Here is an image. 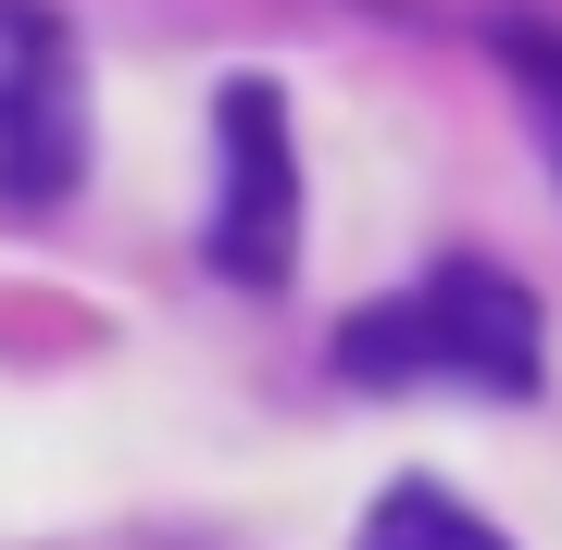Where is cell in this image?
Wrapping results in <instances>:
<instances>
[{
    "mask_svg": "<svg viewBox=\"0 0 562 550\" xmlns=\"http://www.w3.org/2000/svg\"><path fill=\"white\" fill-rule=\"evenodd\" d=\"M88 176V76L50 0H0V201L50 213Z\"/></svg>",
    "mask_w": 562,
    "mask_h": 550,
    "instance_id": "2",
    "label": "cell"
},
{
    "mask_svg": "<svg viewBox=\"0 0 562 550\" xmlns=\"http://www.w3.org/2000/svg\"><path fill=\"white\" fill-rule=\"evenodd\" d=\"M362 538L375 550H487V513H462L450 489H425V475H401L375 513H362Z\"/></svg>",
    "mask_w": 562,
    "mask_h": 550,
    "instance_id": "4",
    "label": "cell"
},
{
    "mask_svg": "<svg viewBox=\"0 0 562 550\" xmlns=\"http://www.w3.org/2000/svg\"><path fill=\"white\" fill-rule=\"evenodd\" d=\"M213 138H225L213 263L238 276V288H276L288 263H301V150H288L276 88H262V76H238V88H225V113H213Z\"/></svg>",
    "mask_w": 562,
    "mask_h": 550,
    "instance_id": "3",
    "label": "cell"
},
{
    "mask_svg": "<svg viewBox=\"0 0 562 550\" xmlns=\"http://www.w3.org/2000/svg\"><path fill=\"white\" fill-rule=\"evenodd\" d=\"M338 375L387 388V375H462L487 401H525L538 388V301L501 263H438L425 288L375 301L362 326H338Z\"/></svg>",
    "mask_w": 562,
    "mask_h": 550,
    "instance_id": "1",
    "label": "cell"
}]
</instances>
